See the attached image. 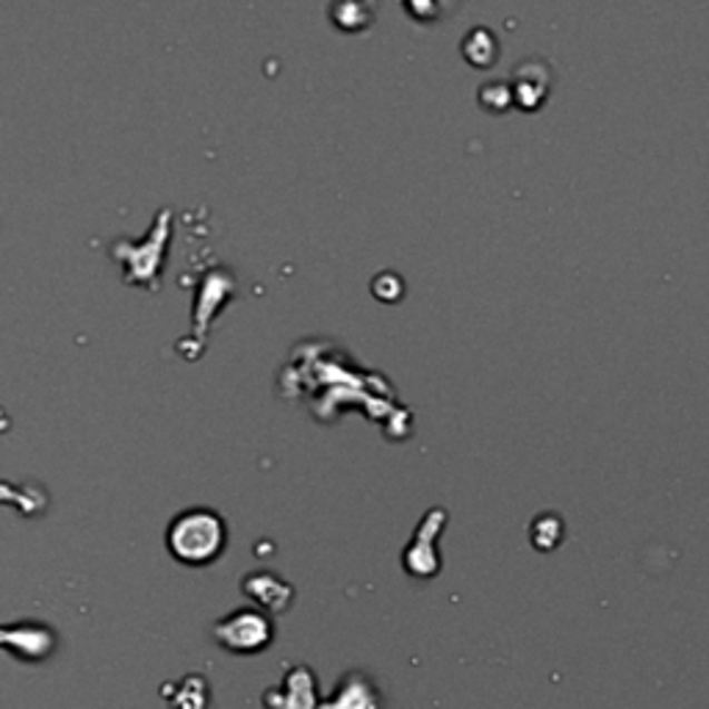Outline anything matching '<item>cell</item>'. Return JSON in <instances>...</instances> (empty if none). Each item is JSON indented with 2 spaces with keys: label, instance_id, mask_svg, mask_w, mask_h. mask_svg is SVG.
Wrapping results in <instances>:
<instances>
[{
  "label": "cell",
  "instance_id": "cell-1",
  "mask_svg": "<svg viewBox=\"0 0 709 709\" xmlns=\"http://www.w3.org/2000/svg\"><path fill=\"white\" fill-rule=\"evenodd\" d=\"M228 530L223 515L208 508H191L175 515L167 530V549L178 563L208 565L225 552Z\"/></svg>",
  "mask_w": 709,
  "mask_h": 709
},
{
  "label": "cell",
  "instance_id": "cell-2",
  "mask_svg": "<svg viewBox=\"0 0 709 709\" xmlns=\"http://www.w3.org/2000/svg\"><path fill=\"white\" fill-rule=\"evenodd\" d=\"M219 646L236 651V654H255L272 643V623L269 618L255 610H236L225 616L214 627Z\"/></svg>",
  "mask_w": 709,
  "mask_h": 709
},
{
  "label": "cell",
  "instance_id": "cell-3",
  "mask_svg": "<svg viewBox=\"0 0 709 709\" xmlns=\"http://www.w3.org/2000/svg\"><path fill=\"white\" fill-rule=\"evenodd\" d=\"M269 709H316V679L308 668L297 666L286 673V682L264 696Z\"/></svg>",
  "mask_w": 709,
  "mask_h": 709
},
{
  "label": "cell",
  "instance_id": "cell-4",
  "mask_svg": "<svg viewBox=\"0 0 709 709\" xmlns=\"http://www.w3.org/2000/svg\"><path fill=\"white\" fill-rule=\"evenodd\" d=\"M242 588L253 595L258 604L269 607V610L280 612L292 604V588L280 580L277 574L272 571H264V574H249L247 580L242 582Z\"/></svg>",
  "mask_w": 709,
  "mask_h": 709
},
{
  "label": "cell",
  "instance_id": "cell-5",
  "mask_svg": "<svg viewBox=\"0 0 709 709\" xmlns=\"http://www.w3.org/2000/svg\"><path fill=\"white\" fill-rule=\"evenodd\" d=\"M380 699L374 693V685L363 673H349L338 685L336 701H331L325 709H377Z\"/></svg>",
  "mask_w": 709,
  "mask_h": 709
}]
</instances>
